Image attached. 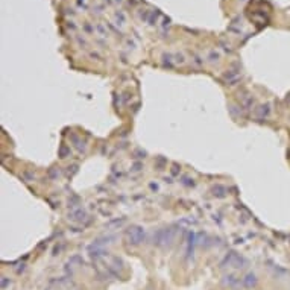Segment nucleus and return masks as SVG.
I'll use <instances>...</instances> for the list:
<instances>
[{
	"instance_id": "f257e3e1",
	"label": "nucleus",
	"mask_w": 290,
	"mask_h": 290,
	"mask_svg": "<svg viewBox=\"0 0 290 290\" xmlns=\"http://www.w3.org/2000/svg\"><path fill=\"white\" fill-rule=\"evenodd\" d=\"M128 236H129V243H132V245H138V243H141L143 239H144V231L141 230V228H132Z\"/></svg>"
},
{
	"instance_id": "f03ea898",
	"label": "nucleus",
	"mask_w": 290,
	"mask_h": 290,
	"mask_svg": "<svg viewBox=\"0 0 290 290\" xmlns=\"http://www.w3.org/2000/svg\"><path fill=\"white\" fill-rule=\"evenodd\" d=\"M257 282H258V280H257V275L255 273H252V272H249L245 278H243V286L246 287V289H254L255 286H257Z\"/></svg>"
}]
</instances>
